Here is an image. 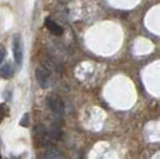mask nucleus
I'll return each instance as SVG.
<instances>
[{
  "label": "nucleus",
  "instance_id": "f257e3e1",
  "mask_svg": "<svg viewBox=\"0 0 160 159\" xmlns=\"http://www.w3.org/2000/svg\"><path fill=\"white\" fill-rule=\"evenodd\" d=\"M36 79H37V83L42 89H48L52 84V73H50V69L47 68V67H38L36 69Z\"/></svg>",
  "mask_w": 160,
  "mask_h": 159
},
{
  "label": "nucleus",
  "instance_id": "f03ea898",
  "mask_svg": "<svg viewBox=\"0 0 160 159\" xmlns=\"http://www.w3.org/2000/svg\"><path fill=\"white\" fill-rule=\"evenodd\" d=\"M47 106L56 115H61L65 110V104L63 100L55 93H50L47 96Z\"/></svg>",
  "mask_w": 160,
  "mask_h": 159
},
{
  "label": "nucleus",
  "instance_id": "7ed1b4c3",
  "mask_svg": "<svg viewBox=\"0 0 160 159\" xmlns=\"http://www.w3.org/2000/svg\"><path fill=\"white\" fill-rule=\"evenodd\" d=\"M12 50H13V56L16 62L20 65L23 61V42H22V37H20L19 33H16L13 36Z\"/></svg>",
  "mask_w": 160,
  "mask_h": 159
},
{
  "label": "nucleus",
  "instance_id": "20e7f679",
  "mask_svg": "<svg viewBox=\"0 0 160 159\" xmlns=\"http://www.w3.org/2000/svg\"><path fill=\"white\" fill-rule=\"evenodd\" d=\"M44 25H46V28H47L48 30L53 33V35L61 36V35L63 33V29H62V27L59 25L56 22H54L53 19H50V18H47V19L44 20Z\"/></svg>",
  "mask_w": 160,
  "mask_h": 159
},
{
  "label": "nucleus",
  "instance_id": "39448f33",
  "mask_svg": "<svg viewBox=\"0 0 160 159\" xmlns=\"http://www.w3.org/2000/svg\"><path fill=\"white\" fill-rule=\"evenodd\" d=\"M13 67L11 66V65H8V64L4 65L0 68V78H2V79H11L13 77Z\"/></svg>",
  "mask_w": 160,
  "mask_h": 159
},
{
  "label": "nucleus",
  "instance_id": "423d86ee",
  "mask_svg": "<svg viewBox=\"0 0 160 159\" xmlns=\"http://www.w3.org/2000/svg\"><path fill=\"white\" fill-rule=\"evenodd\" d=\"M35 134H36V136H37V139L40 140L41 144H47L48 140H47V135L48 133L47 131L43 128L42 126H38V127H35Z\"/></svg>",
  "mask_w": 160,
  "mask_h": 159
},
{
  "label": "nucleus",
  "instance_id": "0eeeda50",
  "mask_svg": "<svg viewBox=\"0 0 160 159\" xmlns=\"http://www.w3.org/2000/svg\"><path fill=\"white\" fill-rule=\"evenodd\" d=\"M47 159H63V157L61 156V153L56 151H50L49 153H47Z\"/></svg>",
  "mask_w": 160,
  "mask_h": 159
},
{
  "label": "nucleus",
  "instance_id": "6e6552de",
  "mask_svg": "<svg viewBox=\"0 0 160 159\" xmlns=\"http://www.w3.org/2000/svg\"><path fill=\"white\" fill-rule=\"evenodd\" d=\"M7 114H8L7 106L5 104H0V121L4 119L5 116H7Z\"/></svg>",
  "mask_w": 160,
  "mask_h": 159
},
{
  "label": "nucleus",
  "instance_id": "1a4fd4ad",
  "mask_svg": "<svg viewBox=\"0 0 160 159\" xmlns=\"http://www.w3.org/2000/svg\"><path fill=\"white\" fill-rule=\"evenodd\" d=\"M19 125H20V126H23V127H28V126H29V114H24L23 119L20 120Z\"/></svg>",
  "mask_w": 160,
  "mask_h": 159
},
{
  "label": "nucleus",
  "instance_id": "9d476101",
  "mask_svg": "<svg viewBox=\"0 0 160 159\" xmlns=\"http://www.w3.org/2000/svg\"><path fill=\"white\" fill-rule=\"evenodd\" d=\"M5 54H6V52H5L4 46H0V64L2 62V60H4V58H5Z\"/></svg>",
  "mask_w": 160,
  "mask_h": 159
},
{
  "label": "nucleus",
  "instance_id": "9b49d317",
  "mask_svg": "<svg viewBox=\"0 0 160 159\" xmlns=\"http://www.w3.org/2000/svg\"><path fill=\"white\" fill-rule=\"evenodd\" d=\"M0 159H1V156H0Z\"/></svg>",
  "mask_w": 160,
  "mask_h": 159
}]
</instances>
